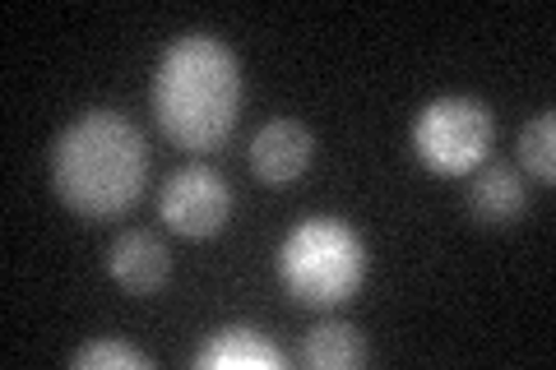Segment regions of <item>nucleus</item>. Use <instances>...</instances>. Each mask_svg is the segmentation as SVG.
Returning a JSON list of instances; mask_svg holds the SVG:
<instances>
[{
    "label": "nucleus",
    "mask_w": 556,
    "mask_h": 370,
    "mask_svg": "<svg viewBox=\"0 0 556 370\" xmlns=\"http://www.w3.org/2000/svg\"><path fill=\"white\" fill-rule=\"evenodd\" d=\"M274 273L283 292L306 310H334L367 283V245L343 218H302L278 245Z\"/></svg>",
    "instance_id": "3"
},
{
    "label": "nucleus",
    "mask_w": 556,
    "mask_h": 370,
    "mask_svg": "<svg viewBox=\"0 0 556 370\" xmlns=\"http://www.w3.org/2000/svg\"><path fill=\"white\" fill-rule=\"evenodd\" d=\"M311 153H316V135L302 120L278 116L269 126H260L251 139V171L265 186H292L311 167Z\"/></svg>",
    "instance_id": "6"
},
{
    "label": "nucleus",
    "mask_w": 556,
    "mask_h": 370,
    "mask_svg": "<svg viewBox=\"0 0 556 370\" xmlns=\"http://www.w3.org/2000/svg\"><path fill=\"white\" fill-rule=\"evenodd\" d=\"M496 144V116L478 98H437L413 120V153L437 176H468L478 171Z\"/></svg>",
    "instance_id": "4"
},
{
    "label": "nucleus",
    "mask_w": 556,
    "mask_h": 370,
    "mask_svg": "<svg viewBox=\"0 0 556 370\" xmlns=\"http://www.w3.org/2000/svg\"><path fill=\"white\" fill-rule=\"evenodd\" d=\"M75 370H108V366H126V370H149L153 361L144 357L139 347L130 343H116V339H98V343H84L75 357H70Z\"/></svg>",
    "instance_id": "12"
},
{
    "label": "nucleus",
    "mask_w": 556,
    "mask_h": 370,
    "mask_svg": "<svg viewBox=\"0 0 556 370\" xmlns=\"http://www.w3.org/2000/svg\"><path fill=\"white\" fill-rule=\"evenodd\" d=\"M302 361L311 370H357L367 361V343H362V333L353 324H320L306 333Z\"/></svg>",
    "instance_id": "10"
},
{
    "label": "nucleus",
    "mask_w": 556,
    "mask_h": 370,
    "mask_svg": "<svg viewBox=\"0 0 556 370\" xmlns=\"http://www.w3.org/2000/svg\"><path fill=\"white\" fill-rule=\"evenodd\" d=\"M525 181H519V171L506 167V163H482L473 186H468V218L486 232H501V227H510L519 214H525Z\"/></svg>",
    "instance_id": "8"
},
{
    "label": "nucleus",
    "mask_w": 556,
    "mask_h": 370,
    "mask_svg": "<svg viewBox=\"0 0 556 370\" xmlns=\"http://www.w3.org/2000/svg\"><path fill=\"white\" fill-rule=\"evenodd\" d=\"M149 149L121 112H84L51 144V190L79 218H121L144 195Z\"/></svg>",
    "instance_id": "2"
},
{
    "label": "nucleus",
    "mask_w": 556,
    "mask_h": 370,
    "mask_svg": "<svg viewBox=\"0 0 556 370\" xmlns=\"http://www.w3.org/2000/svg\"><path fill=\"white\" fill-rule=\"evenodd\" d=\"M108 273L116 288H126L130 296H153L167 288L172 278V255L153 232H121L108 251Z\"/></svg>",
    "instance_id": "7"
},
{
    "label": "nucleus",
    "mask_w": 556,
    "mask_h": 370,
    "mask_svg": "<svg viewBox=\"0 0 556 370\" xmlns=\"http://www.w3.org/2000/svg\"><path fill=\"white\" fill-rule=\"evenodd\" d=\"M195 366L200 370H283L288 357L260 329L228 324L195 352Z\"/></svg>",
    "instance_id": "9"
},
{
    "label": "nucleus",
    "mask_w": 556,
    "mask_h": 370,
    "mask_svg": "<svg viewBox=\"0 0 556 370\" xmlns=\"http://www.w3.org/2000/svg\"><path fill=\"white\" fill-rule=\"evenodd\" d=\"M159 214L167 222V232H177L186 241H214L232 218V190L214 167H181L167 176Z\"/></svg>",
    "instance_id": "5"
},
{
    "label": "nucleus",
    "mask_w": 556,
    "mask_h": 370,
    "mask_svg": "<svg viewBox=\"0 0 556 370\" xmlns=\"http://www.w3.org/2000/svg\"><path fill=\"white\" fill-rule=\"evenodd\" d=\"M519 163L543 186L556 181V116L552 112H538L533 120H525V130H519Z\"/></svg>",
    "instance_id": "11"
},
{
    "label": "nucleus",
    "mask_w": 556,
    "mask_h": 370,
    "mask_svg": "<svg viewBox=\"0 0 556 370\" xmlns=\"http://www.w3.org/2000/svg\"><path fill=\"white\" fill-rule=\"evenodd\" d=\"M153 120L186 153H214L232 135L241 98V61L228 42L208 33H186L153 69Z\"/></svg>",
    "instance_id": "1"
}]
</instances>
